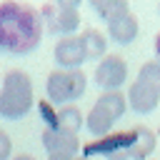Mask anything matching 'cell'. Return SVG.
I'll use <instances>...</instances> for the list:
<instances>
[{
	"mask_svg": "<svg viewBox=\"0 0 160 160\" xmlns=\"http://www.w3.org/2000/svg\"><path fill=\"white\" fill-rule=\"evenodd\" d=\"M40 38H42V18L35 8L18 0L0 2V50L25 55L38 48Z\"/></svg>",
	"mask_w": 160,
	"mask_h": 160,
	"instance_id": "cell-1",
	"label": "cell"
},
{
	"mask_svg": "<svg viewBox=\"0 0 160 160\" xmlns=\"http://www.w3.org/2000/svg\"><path fill=\"white\" fill-rule=\"evenodd\" d=\"M35 105L32 80L25 70H8L0 82V115L5 120L25 118Z\"/></svg>",
	"mask_w": 160,
	"mask_h": 160,
	"instance_id": "cell-2",
	"label": "cell"
},
{
	"mask_svg": "<svg viewBox=\"0 0 160 160\" xmlns=\"http://www.w3.org/2000/svg\"><path fill=\"white\" fill-rule=\"evenodd\" d=\"M88 88V78L85 72L78 68V70H52L45 80V92H48V100L52 105H72V100L82 98Z\"/></svg>",
	"mask_w": 160,
	"mask_h": 160,
	"instance_id": "cell-3",
	"label": "cell"
},
{
	"mask_svg": "<svg viewBox=\"0 0 160 160\" xmlns=\"http://www.w3.org/2000/svg\"><path fill=\"white\" fill-rule=\"evenodd\" d=\"M40 18H42V25L65 38V35H75V30L80 28V12L78 10H70V8H58L55 2H48L42 10H40Z\"/></svg>",
	"mask_w": 160,
	"mask_h": 160,
	"instance_id": "cell-4",
	"label": "cell"
},
{
	"mask_svg": "<svg viewBox=\"0 0 160 160\" xmlns=\"http://www.w3.org/2000/svg\"><path fill=\"white\" fill-rule=\"evenodd\" d=\"M92 80L102 90H120L128 80V62L120 55H105L102 60H98Z\"/></svg>",
	"mask_w": 160,
	"mask_h": 160,
	"instance_id": "cell-5",
	"label": "cell"
},
{
	"mask_svg": "<svg viewBox=\"0 0 160 160\" xmlns=\"http://www.w3.org/2000/svg\"><path fill=\"white\" fill-rule=\"evenodd\" d=\"M42 148L48 150V160H72V158H78L80 140H78V135H68V132L45 128Z\"/></svg>",
	"mask_w": 160,
	"mask_h": 160,
	"instance_id": "cell-6",
	"label": "cell"
},
{
	"mask_svg": "<svg viewBox=\"0 0 160 160\" xmlns=\"http://www.w3.org/2000/svg\"><path fill=\"white\" fill-rule=\"evenodd\" d=\"M52 58L60 65V70H78L85 62V50H82V40L80 35H65L55 42L52 48Z\"/></svg>",
	"mask_w": 160,
	"mask_h": 160,
	"instance_id": "cell-7",
	"label": "cell"
},
{
	"mask_svg": "<svg viewBox=\"0 0 160 160\" xmlns=\"http://www.w3.org/2000/svg\"><path fill=\"white\" fill-rule=\"evenodd\" d=\"M125 100H128V108L130 110H135L138 115H148V112H152L158 108L160 92H155L150 85H145L140 80H132L128 85V98Z\"/></svg>",
	"mask_w": 160,
	"mask_h": 160,
	"instance_id": "cell-8",
	"label": "cell"
},
{
	"mask_svg": "<svg viewBox=\"0 0 160 160\" xmlns=\"http://www.w3.org/2000/svg\"><path fill=\"white\" fill-rule=\"evenodd\" d=\"M138 32H140V25H138V18L132 12L108 22V38L112 42H118V45H130L138 38Z\"/></svg>",
	"mask_w": 160,
	"mask_h": 160,
	"instance_id": "cell-9",
	"label": "cell"
},
{
	"mask_svg": "<svg viewBox=\"0 0 160 160\" xmlns=\"http://www.w3.org/2000/svg\"><path fill=\"white\" fill-rule=\"evenodd\" d=\"M85 125V118L80 112L78 105H62L58 112H55V128L50 130H60V132H68V135H78V130Z\"/></svg>",
	"mask_w": 160,
	"mask_h": 160,
	"instance_id": "cell-10",
	"label": "cell"
},
{
	"mask_svg": "<svg viewBox=\"0 0 160 160\" xmlns=\"http://www.w3.org/2000/svg\"><path fill=\"white\" fill-rule=\"evenodd\" d=\"M80 40H82V50H85V60H102L108 55V40L100 30L95 28H85L80 32Z\"/></svg>",
	"mask_w": 160,
	"mask_h": 160,
	"instance_id": "cell-11",
	"label": "cell"
},
{
	"mask_svg": "<svg viewBox=\"0 0 160 160\" xmlns=\"http://www.w3.org/2000/svg\"><path fill=\"white\" fill-rule=\"evenodd\" d=\"M112 125H115V118H112L110 112H105L100 105H92V108H90V112H88V118H85V128H88L90 135L105 138Z\"/></svg>",
	"mask_w": 160,
	"mask_h": 160,
	"instance_id": "cell-12",
	"label": "cell"
},
{
	"mask_svg": "<svg viewBox=\"0 0 160 160\" xmlns=\"http://www.w3.org/2000/svg\"><path fill=\"white\" fill-rule=\"evenodd\" d=\"M95 105H100L105 112H110L115 120H120L122 115H125V110H128V100H125V95L120 92V90H105L98 100H95Z\"/></svg>",
	"mask_w": 160,
	"mask_h": 160,
	"instance_id": "cell-13",
	"label": "cell"
},
{
	"mask_svg": "<svg viewBox=\"0 0 160 160\" xmlns=\"http://www.w3.org/2000/svg\"><path fill=\"white\" fill-rule=\"evenodd\" d=\"M138 80L145 82V85H150L155 92H160V62H158V60H150V62L140 65V70H138Z\"/></svg>",
	"mask_w": 160,
	"mask_h": 160,
	"instance_id": "cell-14",
	"label": "cell"
},
{
	"mask_svg": "<svg viewBox=\"0 0 160 160\" xmlns=\"http://www.w3.org/2000/svg\"><path fill=\"white\" fill-rule=\"evenodd\" d=\"M130 12V2L128 0H110L98 15L105 20V22H112V20H118V18H122V15H128Z\"/></svg>",
	"mask_w": 160,
	"mask_h": 160,
	"instance_id": "cell-15",
	"label": "cell"
},
{
	"mask_svg": "<svg viewBox=\"0 0 160 160\" xmlns=\"http://www.w3.org/2000/svg\"><path fill=\"white\" fill-rule=\"evenodd\" d=\"M12 155V140L5 130H0V160H10Z\"/></svg>",
	"mask_w": 160,
	"mask_h": 160,
	"instance_id": "cell-16",
	"label": "cell"
},
{
	"mask_svg": "<svg viewBox=\"0 0 160 160\" xmlns=\"http://www.w3.org/2000/svg\"><path fill=\"white\" fill-rule=\"evenodd\" d=\"M52 2H55L58 8H70V10H78L82 0H52Z\"/></svg>",
	"mask_w": 160,
	"mask_h": 160,
	"instance_id": "cell-17",
	"label": "cell"
},
{
	"mask_svg": "<svg viewBox=\"0 0 160 160\" xmlns=\"http://www.w3.org/2000/svg\"><path fill=\"white\" fill-rule=\"evenodd\" d=\"M108 2H110V0H88V5H90V8L95 10V12H100V10H102V8L108 5Z\"/></svg>",
	"mask_w": 160,
	"mask_h": 160,
	"instance_id": "cell-18",
	"label": "cell"
},
{
	"mask_svg": "<svg viewBox=\"0 0 160 160\" xmlns=\"http://www.w3.org/2000/svg\"><path fill=\"white\" fill-rule=\"evenodd\" d=\"M155 55H158V62H160V32L155 35Z\"/></svg>",
	"mask_w": 160,
	"mask_h": 160,
	"instance_id": "cell-19",
	"label": "cell"
},
{
	"mask_svg": "<svg viewBox=\"0 0 160 160\" xmlns=\"http://www.w3.org/2000/svg\"><path fill=\"white\" fill-rule=\"evenodd\" d=\"M10 160H35V158H32V155H25V152H22V155H15V158H10Z\"/></svg>",
	"mask_w": 160,
	"mask_h": 160,
	"instance_id": "cell-20",
	"label": "cell"
},
{
	"mask_svg": "<svg viewBox=\"0 0 160 160\" xmlns=\"http://www.w3.org/2000/svg\"><path fill=\"white\" fill-rule=\"evenodd\" d=\"M72 160H90V158H85V155H78V158H72Z\"/></svg>",
	"mask_w": 160,
	"mask_h": 160,
	"instance_id": "cell-21",
	"label": "cell"
},
{
	"mask_svg": "<svg viewBox=\"0 0 160 160\" xmlns=\"http://www.w3.org/2000/svg\"><path fill=\"white\" fill-rule=\"evenodd\" d=\"M0 82H2V75H0Z\"/></svg>",
	"mask_w": 160,
	"mask_h": 160,
	"instance_id": "cell-22",
	"label": "cell"
}]
</instances>
